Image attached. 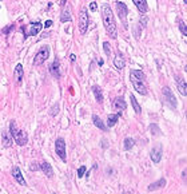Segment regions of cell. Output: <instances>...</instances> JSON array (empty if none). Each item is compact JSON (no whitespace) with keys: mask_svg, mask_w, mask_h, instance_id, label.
<instances>
[{"mask_svg":"<svg viewBox=\"0 0 187 194\" xmlns=\"http://www.w3.org/2000/svg\"><path fill=\"white\" fill-rule=\"evenodd\" d=\"M2 143L4 147H9L12 145V137L9 135L8 131H3L2 133Z\"/></svg>","mask_w":187,"mask_h":194,"instance_id":"ffe728a7","label":"cell"},{"mask_svg":"<svg viewBox=\"0 0 187 194\" xmlns=\"http://www.w3.org/2000/svg\"><path fill=\"white\" fill-rule=\"evenodd\" d=\"M0 8H2V7H0Z\"/></svg>","mask_w":187,"mask_h":194,"instance_id":"ee69618b","label":"cell"},{"mask_svg":"<svg viewBox=\"0 0 187 194\" xmlns=\"http://www.w3.org/2000/svg\"><path fill=\"white\" fill-rule=\"evenodd\" d=\"M70 59H71L72 62H75L76 60V55H75V54H71V55H70Z\"/></svg>","mask_w":187,"mask_h":194,"instance_id":"74e56055","label":"cell"},{"mask_svg":"<svg viewBox=\"0 0 187 194\" xmlns=\"http://www.w3.org/2000/svg\"><path fill=\"white\" fill-rule=\"evenodd\" d=\"M60 22H71V13H70V9H64V11L62 12V15H60Z\"/></svg>","mask_w":187,"mask_h":194,"instance_id":"484cf974","label":"cell"},{"mask_svg":"<svg viewBox=\"0 0 187 194\" xmlns=\"http://www.w3.org/2000/svg\"><path fill=\"white\" fill-rule=\"evenodd\" d=\"M112 107L115 108V110H119L120 113H122L123 110H126V108H127V103H126L123 97H116L114 99V102H112Z\"/></svg>","mask_w":187,"mask_h":194,"instance_id":"8fae6325","label":"cell"},{"mask_svg":"<svg viewBox=\"0 0 187 194\" xmlns=\"http://www.w3.org/2000/svg\"><path fill=\"white\" fill-rule=\"evenodd\" d=\"M163 99H164L166 104H167L170 108L175 110V108H176V98L174 95L173 90H171L170 87H167V86L163 87Z\"/></svg>","mask_w":187,"mask_h":194,"instance_id":"3957f363","label":"cell"},{"mask_svg":"<svg viewBox=\"0 0 187 194\" xmlns=\"http://www.w3.org/2000/svg\"><path fill=\"white\" fill-rule=\"evenodd\" d=\"M102 19H103V24H104V28L107 31V34L112 39H116V36H118V28H116L114 13L107 3L102 4Z\"/></svg>","mask_w":187,"mask_h":194,"instance_id":"6da1fadb","label":"cell"},{"mask_svg":"<svg viewBox=\"0 0 187 194\" xmlns=\"http://www.w3.org/2000/svg\"><path fill=\"white\" fill-rule=\"evenodd\" d=\"M58 113H59V104L56 103V104H54V106H52V108H51V111H49V114H51L52 117H55Z\"/></svg>","mask_w":187,"mask_h":194,"instance_id":"d6a6232c","label":"cell"},{"mask_svg":"<svg viewBox=\"0 0 187 194\" xmlns=\"http://www.w3.org/2000/svg\"><path fill=\"white\" fill-rule=\"evenodd\" d=\"M39 167H40V170H42L48 178H52V177H54V170H52L51 163H48L47 161H43L42 163H40Z\"/></svg>","mask_w":187,"mask_h":194,"instance_id":"7c38bea8","label":"cell"},{"mask_svg":"<svg viewBox=\"0 0 187 194\" xmlns=\"http://www.w3.org/2000/svg\"><path fill=\"white\" fill-rule=\"evenodd\" d=\"M132 86L140 95H147V87H146L144 82H132Z\"/></svg>","mask_w":187,"mask_h":194,"instance_id":"d6986e66","label":"cell"},{"mask_svg":"<svg viewBox=\"0 0 187 194\" xmlns=\"http://www.w3.org/2000/svg\"><path fill=\"white\" fill-rule=\"evenodd\" d=\"M186 174H187V171H186V169H184V170L182 171V178L184 180V182H186Z\"/></svg>","mask_w":187,"mask_h":194,"instance_id":"f35d334b","label":"cell"},{"mask_svg":"<svg viewBox=\"0 0 187 194\" xmlns=\"http://www.w3.org/2000/svg\"><path fill=\"white\" fill-rule=\"evenodd\" d=\"M162 153H163V150H162V146L160 145L153 147V150H151V153H150V157H151V160H153L154 163H159L160 162V160H162Z\"/></svg>","mask_w":187,"mask_h":194,"instance_id":"9c48e42d","label":"cell"},{"mask_svg":"<svg viewBox=\"0 0 187 194\" xmlns=\"http://www.w3.org/2000/svg\"><path fill=\"white\" fill-rule=\"evenodd\" d=\"M130 79H131V82H144L146 75H144L143 71H140V70H131Z\"/></svg>","mask_w":187,"mask_h":194,"instance_id":"ba28073f","label":"cell"},{"mask_svg":"<svg viewBox=\"0 0 187 194\" xmlns=\"http://www.w3.org/2000/svg\"><path fill=\"white\" fill-rule=\"evenodd\" d=\"M102 146L103 147H107V141H106V139H103V141H102Z\"/></svg>","mask_w":187,"mask_h":194,"instance_id":"ab89813d","label":"cell"},{"mask_svg":"<svg viewBox=\"0 0 187 194\" xmlns=\"http://www.w3.org/2000/svg\"><path fill=\"white\" fill-rule=\"evenodd\" d=\"M43 24L40 22H36V23H32L31 24V28H29V35L31 36H35V35H38L40 32V29H42Z\"/></svg>","mask_w":187,"mask_h":194,"instance_id":"7402d4cb","label":"cell"},{"mask_svg":"<svg viewBox=\"0 0 187 194\" xmlns=\"http://www.w3.org/2000/svg\"><path fill=\"white\" fill-rule=\"evenodd\" d=\"M12 176H13V178L16 180V182L19 183V185H22V186H26L27 185V182H26V180H24L23 174H22V171H20V169L18 166H13L12 167Z\"/></svg>","mask_w":187,"mask_h":194,"instance_id":"30bf717a","label":"cell"},{"mask_svg":"<svg viewBox=\"0 0 187 194\" xmlns=\"http://www.w3.org/2000/svg\"><path fill=\"white\" fill-rule=\"evenodd\" d=\"M92 122H94V125L96 126L98 128H100L102 131H107V127H106V125L103 123V121L100 119V117H98V115H92Z\"/></svg>","mask_w":187,"mask_h":194,"instance_id":"44dd1931","label":"cell"},{"mask_svg":"<svg viewBox=\"0 0 187 194\" xmlns=\"http://www.w3.org/2000/svg\"><path fill=\"white\" fill-rule=\"evenodd\" d=\"M135 146V141L132 138H126L124 139V150L126 151H128V150H131Z\"/></svg>","mask_w":187,"mask_h":194,"instance_id":"4316f807","label":"cell"},{"mask_svg":"<svg viewBox=\"0 0 187 194\" xmlns=\"http://www.w3.org/2000/svg\"><path fill=\"white\" fill-rule=\"evenodd\" d=\"M150 130H151V134H153V135H160V130H159L158 125H151Z\"/></svg>","mask_w":187,"mask_h":194,"instance_id":"f1b7e54d","label":"cell"},{"mask_svg":"<svg viewBox=\"0 0 187 194\" xmlns=\"http://www.w3.org/2000/svg\"><path fill=\"white\" fill-rule=\"evenodd\" d=\"M92 92L95 98H96V102L98 103H103V94H102V90H100L99 86H94L92 87Z\"/></svg>","mask_w":187,"mask_h":194,"instance_id":"cb8c5ba5","label":"cell"},{"mask_svg":"<svg viewBox=\"0 0 187 194\" xmlns=\"http://www.w3.org/2000/svg\"><path fill=\"white\" fill-rule=\"evenodd\" d=\"M116 11H118V16L122 20V24L124 28H127V13L128 8L123 2H116Z\"/></svg>","mask_w":187,"mask_h":194,"instance_id":"5b68a950","label":"cell"},{"mask_svg":"<svg viewBox=\"0 0 187 194\" xmlns=\"http://www.w3.org/2000/svg\"><path fill=\"white\" fill-rule=\"evenodd\" d=\"M166 183H167V181H166V178H160V180H158L156 182L151 183V185L147 187L148 191H154V190H158V189H162L166 186Z\"/></svg>","mask_w":187,"mask_h":194,"instance_id":"5bb4252c","label":"cell"},{"mask_svg":"<svg viewBox=\"0 0 187 194\" xmlns=\"http://www.w3.org/2000/svg\"><path fill=\"white\" fill-rule=\"evenodd\" d=\"M179 29H180L182 35H183V36L186 38V36H187V26H186L184 22H179Z\"/></svg>","mask_w":187,"mask_h":194,"instance_id":"83f0119b","label":"cell"},{"mask_svg":"<svg viewBox=\"0 0 187 194\" xmlns=\"http://www.w3.org/2000/svg\"><path fill=\"white\" fill-rule=\"evenodd\" d=\"M29 170H35V171H36V170H40V167H39V165H36V163H32V165L31 166H29Z\"/></svg>","mask_w":187,"mask_h":194,"instance_id":"e575fe53","label":"cell"},{"mask_svg":"<svg viewBox=\"0 0 187 194\" xmlns=\"http://www.w3.org/2000/svg\"><path fill=\"white\" fill-rule=\"evenodd\" d=\"M122 194H130V193H127V191H124V193H122Z\"/></svg>","mask_w":187,"mask_h":194,"instance_id":"7bdbcfd3","label":"cell"},{"mask_svg":"<svg viewBox=\"0 0 187 194\" xmlns=\"http://www.w3.org/2000/svg\"><path fill=\"white\" fill-rule=\"evenodd\" d=\"M11 29H13V24H11V26H9V27H7L6 29H3V34H9V31H11Z\"/></svg>","mask_w":187,"mask_h":194,"instance_id":"d590c367","label":"cell"},{"mask_svg":"<svg viewBox=\"0 0 187 194\" xmlns=\"http://www.w3.org/2000/svg\"><path fill=\"white\" fill-rule=\"evenodd\" d=\"M86 170H87V167H86V166H80L78 169V178H82L86 174Z\"/></svg>","mask_w":187,"mask_h":194,"instance_id":"1f68e13d","label":"cell"},{"mask_svg":"<svg viewBox=\"0 0 187 194\" xmlns=\"http://www.w3.org/2000/svg\"><path fill=\"white\" fill-rule=\"evenodd\" d=\"M114 66H115L116 70H119V71L124 67V59H123V56H122V54H120V52H116V55L114 58Z\"/></svg>","mask_w":187,"mask_h":194,"instance_id":"e0dca14e","label":"cell"},{"mask_svg":"<svg viewBox=\"0 0 187 194\" xmlns=\"http://www.w3.org/2000/svg\"><path fill=\"white\" fill-rule=\"evenodd\" d=\"M88 28V13H87V8L83 7L80 9V15H79V31L82 35L87 32Z\"/></svg>","mask_w":187,"mask_h":194,"instance_id":"277c9868","label":"cell"},{"mask_svg":"<svg viewBox=\"0 0 187 194\" xmlns=\"http://www.w3.org/2000/svg\"><path fill=\"white\" fill-rule=\"evenodd\" d=\"M132 3L136 6V8L139 9L140 13H146L148 11V6H147V2H146V0H134Z\"/></svg>","mask_w":187,"mask_h":194,"instance_id":"ac0fdd59","label":"cell"},{"mask_svg":"<svg viewBox=\"0 0 187 194\" xmlns=\"http://www.w3.org/2000/svg\"><path fill=\"white\" fill-rule=\"evenodd\" d=\"M98 63H99V66H103V63H104V62H103V59H99V62H98Z\"/></svg>","mask_w":187,"mask_h":194,"instance_id":"60d3db41","label":"cell"},{"mask_svg":"<svg viewBox=\"0 0 187 194\" xmlns=\"http://www.w3.org/2000/svg\"><path fill=\"white\" fill-rule=\"evenodd\" d=\"M120 117H122V113H120V111H118L116 114H111V115H108V118H107V126H106V127H112V126H115L116 122L119 121Z\"/></svg>","mask_w":187,"mask_h":194,"instance_id":"2e32d148","label":"cell"},{"mask_svg":"<svg viewBox=\"0 0 187 194\" xmlns=\"http://www.w3.org/2000/svg\"><path fill=\"white\" fill-rule=\"evenodd\" d=\"M55 151H56L60 160L65 162V160H67V151H65V141L63 138L56 139V142H55Z\"/></svg>","mask_w":187,"mask_h":194,"instance_id":"8992f818","label":"cell"},{"mask_svg":"<svg viewBox=\"0 0 187 194\" xmlns=\"http://www.w3.org/2000/svg\"><path fill=\"white\" fill-rule=\"evenodd\" d=\"M13 78H15V81H16L18 83L22 82V79L24 78V67L20 63L16 64V67L13 68Z\"/></svg>","mask_w":187,"mask_h":194,"instance_id":"4fadbf2b","label":"cell"},{"mask_svg":"<svg viewBox=\"0 0 187 194\" xmlns=\"http://www.w3.org/2000/svg\"><path fill=\"white\" fill-rule=\"evenodd\" d=\"M49 71H51L52 76L60 78V68H59V59L58 58H55V60L52 62L51 66H49Z\"/></svg>","mask_w":187,"mask_h":194,"instance_id":"9a60e30c","label":"cell"},{"mask_svg":"<svg viewBox=\"0 0 187 194\" xmlns=\"http://www.w3.org/2000/svg\"><path fill=\"white\" fill-rule=\"evenodd\" d=\"M43 26H44L45 28H49V27L52 26V20H47V22H45V23L43 24Z\"/></svg>","mask_w":187,"mask_h":194,"instance_id":"8d00e7d4","label":"cell"},{"mask_svg":"<svg viewBox=\"0 0 187 194\" xmlns=\"http://www.w3.org/2000/svg\"><path fill=\"white\" fill-rule=\"evenodd\" d=\"M178 90L183 97L187 95V83L184 79H178Z\"/></svg>","mask_w":187,"mask_h":194,"instance_id":"603a6c76","label":"cell"},{"mask_svg":"<svg viewBox=\"0 0 187 194\" xmlns=\"http://www.w3.org/2000/svg\"><path fill=\"white\" fill-rule=\"evenodd\" d=\"M103 50H104V54L107 56H110V54H111V47H110V43L108 42H104L103 43Z\"/></svg>","mask_w":187,"mask_h":194,"instance_id":"f546056e","label":"cell"},{"mask_svg":"<svg viewBox=\"0 0 187 194\" xmlns=\"http://www.w3.org/2000/svg\"><path fill=\"white\" fill-rule=\"evenodd\" d=\"M98 9V3L96 2H91L90 3V11L91 12H95Z\"/></svg>","mask_w":187,"mask_h":194,"instance_id":"836d02e7","label":"cell"},{"mask_svg":"<svg viewBox=\"0 0 187 194\" xmlns=\"http://www.w3.org/2000/svg\"><path fill=\"white\" fill-rule=\"evenodd\" d=\"M130 99H131V104H132L135 113H136V114H140V113H142V107H140V104L138 103L136 98L132 95V94H130Z\"/></svg>","mask_w":187,"mask_h":194,"instance_id":"d4e9b609","label":"cell"},{"mask_svg":"<svg viewBox=\"0 0 187 194\" xmlns=\"http://www.w3.org/2000/svg\"><path fill=\"white\" fill-rule=\"evenodd\" d=\"M48 56H49V47L48 46L42 47L34 58V66H40V64H43L48 59Z\"/></svg>","mask_w":187,"mask_h":194,"instance_id":"7a4b0ae2","label":"cell"},{"mask_svg":"<svg viewBox=\"0 0 187 194\" xmlns=\"http://www.w3.org/2000/svg\"><path fill=\"white\" fill-rule=\"evenodd\" d=\"M59 4H60V6H62V7H63V6H64V4H65V2H64V0H62V2H59Z\"/></svg>","mask_w":187,"mask_h":194,"instance_id":"b9f144b4","label":"cell"},{"mask_svg":"<svg viewBox=\"0 0 187 194\" xmlns=\"http://www.w3.org/2000/svg\"><path fill=\"white\" fill-rule=\"evenodd\" d=\"M11 137H12V141L16 142V145L19 146H24L28 142V135L24 130H16Z\"/></svg>","mask_w":187,"mask_h":194,"instance_id":"52a82bcc","label":"cell"},{"mask_svg":"<svg viewBox=\"0 0 187 194\" xmlns=\"http://www.w3.org/2000/svg\"><path fill=\"white\" fill-rule=\"evenodd\" d=\"M147 20H148V19L146 18V16L140 18V19H139V24H138V27H139L140 29H143V28L146 27V23H147Z\"/></svg>","mask_w":187,"mask_h":194,"instance_id":"4dcf8cb0","label":"cell"}]
</instances>
